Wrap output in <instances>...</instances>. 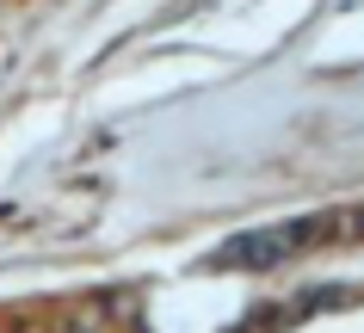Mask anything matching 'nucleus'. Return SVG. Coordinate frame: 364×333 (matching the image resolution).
<instances>
[{"label":"nucleus","mask_w":364,"mask_h":333,"mask_svg":"<svg viewBox=\"0 0 364 333\" xmlns=\"http://www.w3.org/2000/svg\"><path fill=\"white\" fill-rule=\"evenodd\" d=\"M315 241H364V204H340V210H327L309 222V247Z\"/></svg>","instance_id":"f03ea898"},{"label":"nucleus","mask_w":364,"mask_h":333,"mask_svg":"<svg viewBox=\"0 0 364 333\" xmlns=\"http://www.w3.org/2000/svg\"><path fill=\"white\" fill-rule=\"evenodd\" d=\"M309 247V222H278V229H259V235H241L229 241L216 266H235V272H266V266H284L290 253Z\"/></svg>","instance_id":"f257e3e1"}]
</instances>
